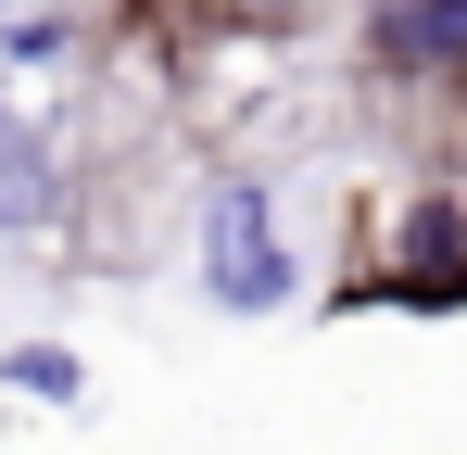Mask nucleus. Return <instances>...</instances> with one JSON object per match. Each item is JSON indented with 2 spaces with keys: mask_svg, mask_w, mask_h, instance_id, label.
Wrapping results in <instances>:
<instances>
[{
  "mask_svg": "<svg viewBox=\"0 0 467 455\" xmlns=\"http://www.w3.org/2000/svg\"><path fill=\"white\" fill-rule=\"evenodd\" d=\"M202 291L228 303V316H265V303L291 291V240H278V216H265L253 177H228L202 203Z\"/></svg>",
  "mask_w": 467,
  "mask_h": 455,
  "instance_id": "nucleus-1",
  "label": "nucleus"
},
{
  "mask_svg": "<svg viewBox=\"0 0 467 455\" xmlns=\"http://www.w3.org/2000/svg\"><path fill=\"white\" fill-rule=\"evenodd\" d=\"M51 216V152L26 140V114L0 101V228H38Z\"/></svg>",
  "mask_w": 467,
  "mask_h": 455,
  "instance_id": "nucleus-2",
  "label": "nucleus"
},
{
  "mask_svg": "<svg viewBox=\"0 0 467 455\" xmlns=\"http://www.w3.org/2000/svg\"><path fill=\"white\" fill-rule=\"evenodd\" d=\"M391 51H404V64H430V51H467V0H404V13H391Z\"/></svg>",
  "mask_w": 467,
  "mask_h": 455,
  "instance_id": "nucleus-3",
  "label": "nucleus"
},
{
  "mask_svg": "<svg viewBox=\"0 0 467 455\" xmlns=\"http://www.w3.org/2000/svg\"><path fill=\"white\" fill-rule=\"evenodd\" d=\"M13 392H51V405H64V392H77V354H64V342H26V354H13Z\"/></svg>",
  "mask_w": 467,
  "mask_h": 455,
  "instance_id": "nucleus-4",
  "label": "nucleus"
},
{
  "mask_svg": "<svg viewBox=\"0 0 467 455\" xmlns=\"http://www.w3.org/2000/svg\"><path fill=\"white\" fill-rule=\"evenodd\" d=\"M253 13H304V0H253Z\"/></svg>",
  "mask_w": 467,
  "mask_h": 455,
  "instance_id": "nucleus-5",
  "label": "nucleus"
}]
</instances>
